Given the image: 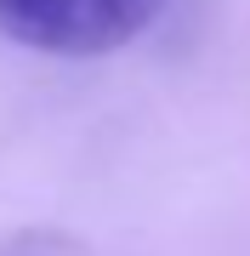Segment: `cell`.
I'll list each match as a JSON object with an SVG mask.
<instances>
[{
	"instance_id": "obj_2",
	"label": "cell",
	"mask_w": 250,
	"mask_h": 256,
	"mask_svg": "<svg viewBox=\"0 0 250 256\" xmlns=\"http://www.w3.org/2000/svg\"><path fill=\"white\" fill-rule=\"evenodd\" d=\"M68 239L63 234H46V228H17L0 239V256H63Z\"/></svg>"
},
{
	"instance_id": "obj_1",
	"label": "cell",
	"mask_w": 250,
	"mask_h": 256,
	"mask_svg": "<svg viewBox=\"0 0 250 256\" xmlns=\"http://www.w3.org/2000/svg\"><path fill=\"white\" fill-rule=\"evenodd\" d=\"M165 0H0V34L51 57H102L148 28Z\"/></svg>"
}]
</instances>
